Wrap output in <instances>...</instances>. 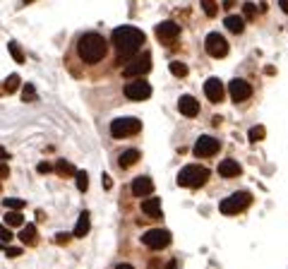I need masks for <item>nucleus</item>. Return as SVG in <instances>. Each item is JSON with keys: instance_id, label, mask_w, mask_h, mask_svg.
<instances>
[{"instance_id": "nucleus-1", "label": "nucleus", "mask_w": 288, "mask_h": 269, "mask_svg": "<svg viewBox=\"0 0 288 269\" xmlns=\"http://www.w3.org/2000/svg\"><path fill=\"white\" fill-rule=\"evenodd\" d=\"M113 46L120 58H132L144 46V31L137 27H118L113 29Z\"/></svg>"}, {"instance_id": "nucleus-2", "label": "nucleus", "mask_w": 288, "mask_h": 269, "mask_svg": "<svg viewBox=\"0 0 288 269\" xmlns=\"http://www.w3.org/2000/svg\"><path fill=\"white\" fill-rule=\"evenodd\" d=\"M106 39L96 31H89V34H82L80 43H77V53L84 62H99V60L106 56Z\"/></svg>"}, {"instance_id": "nucleus-3", "label": "nucleus", "mask_w": 288, "mask_h": 269, "mask_svg": "<svg viewBox=\"0 0 288 269\" xmlns=\"http://www.w3.org/2000/svg\"><path fill=\"white\" fill-rule=\"evenodd\" d=\"M206 178H209V171L204 166L190 164V166H185L178 173V185H183V187H200V185L206 183Z\"/></svg>"}, {"instance_id": "nucleus-4", "label": "nucleus", "mask_w": 288, "mask_h": 269, "mask_svg": "<svg viewBox=\"0 0 288 269\" xmlns=\"http://www.w3.org/2000/svg\"><path fill=\"white\" fill-rule=\"evenodd\" d=\"M250 205H252V195L250 192H233L230 197L221 200L219 211L226 214V216H233V214H240L243 209H247Z\"/></svg>"}, {"instance_id": "nucleus-5", "label": "nucleus", "mask_w": 288, "mask_h": 269, "mask_svg": "<svg viewBox=\"0 0 288 269\" xmlns=\"http://www.w3.org/2000/svg\"><path fill=\"white\" fill-rule=\"evenodd\" d=\"M142 130V123L137 118H115L111 123V135L115 140H123V137H132Z\"/></svg>"}, {"instance_id": "nucleus-6", "label": "nucleus", "mask_w": 288, "mask_h": 269, "mask_svg": "<svg viewBox=\"0 0 288 269\" xmlns=\"http://www.w3.org/2000/svg\"><path fill=\"white\" fill-rule=\"evenodd\" d=\"M151 70V56L149 53H140V56H132L130 62L123 67V77H142L144 72Z\"/></svg>"}, {"instance_id": "nucleus-7", "label": "nucleus", "mask_w": 288, "mask_h": 269, "mask_svg": "<svg viewBox=\"0 0 288 269\" xmlns=\"http://www.w3.org/2000/svg\"><path fill=\"white\" fill-rule=\"evenodd\" d=\"M204 48H206L209 56H214V58H224V56L228 53V41H226L221 34L211 31V34L206 36V41H204Z\"/></svg>"}, {"instance_id": "nucleus-8", "label": "nucleus", "mask_w": 288, "mask_h": 269, "mask_svg": "<svg viewBox=\"0 0 288 269\" xmlns=\"http://www.w3.org/2000/svg\"><path fill=\"white\" fill-rule=\"evenodd\" d=\"M142 243L146 248H151V250H159V248L171 243V233L166 228H151V231H146L142 236Z\"/></svg>"}, {"instance_id": "nucleus-9", "label": "nucleus", "mask_w": 288, "mask_h": 269, "mask_svg": "<svg viewBox=\"0 0 288 269\" xmlns=\"http://www.w3.org/2000/svg\"><path fill=\"white\" fill-rule=\"evenodd\" d=\"M219 140L216 137H209V135H202L200 140L195 142V147H192V151H195V156H200V159H206V156H214L216 151H219Z\"/></svg>"}, {"instance_id": "nucleus-10", "label": "nucleus", "mask_w": 288, "mask_h": 269, "mask_svg": "<svg viewBox=\"0 0 288 269\" xmlns=\"http://www.w3.org/2000/svg\"><path fill=\"white\" fill-rule=\"evenodd\" d=\"M125 96H127L130 101H144V99L151 96V87H149V82H144V80H135V82L125 84Z\"/></svg>"}, {"instance_id": "nucleus-11", "label": "nucleus", "mask_w": 288, "mask_h": 269, "mask_svg": "<svg viewBox=\"0 0 288 269\" xmlns=\"http://www.w3.org/2000/svg\"><path fill=\"white\" fill-rule=\"evenodd\" d=\"M228 91H230V99H233L235 103L247 101V99L252 96V87H250L245 80H233V82L228 84Z\"/></svg>"}, {"instance_id": "nucleus-12", "label": "nucleus", "mask_w": 288, "mask_h": 269, "mask_svg": "<svg viewBox=\"0 0 288 269\" xmlns=\"http://www.w3.org/2000/svg\"><path fill=\"white\" fill-rule=\"evenodd\" d=\"M204 94H206V99H209L211 103L224 101V84H221V80H219V77H209V80L204 82Z\"/></svg>"}, {"instance_id": "nucleus-13", "label": "nucleus", "mask_w": 288, "mask_h": 269, "mask_svg": "<svg viewBox=\"0 0 288 269\" xmlns=\"http://www.w3.org/2000/svg\"><path fill=\"white\" fill-rule=\"evenodd\" d=\"M156 36H159L161 43H173V41L180 36V27H178L175 22H161V24L156 27Z\"/></svg>"}, {"instance_id": "nucleus-14", "label": "nucleus", "mask_w": 288, "mask_h": 269, "mask_svg": "<svg viewBox=\"0 0 288 269\" xmlns=\"http://www.w3.org/2000/svg\"><path fill=\"white\" fill-rule=\"evenodd\" d=\"M178 108H180V113L183 116H187V118H195L197 113H200V103H197V99L195 96H180V101H178Z\"/></svg>"}, {"instance_id": "nucleus-15", "label": "nucleus", "mask_w": 288, "mask_h": 269, "mask_svg": "<svg viewBox=\"0 0 288 269\" xmlns=\"http://www.w3.org/2000/svg\"><path fill=\"white\" fill-rule=\"evenodd\" d=\"M151 192H154V183H151V178L140 176V178L132 180V195H137V197H149Z\"/></svg>"}, {"instance_id": "nucleus-16", "label": "nucleus", "mask_w": 288, "mask_h": 269, "mask_svg": "<svg viewBox=\"0 0 288 269\" xmlns=\"http://www.w3.org/2000/svg\"><path fill=\"white\" fill-rule=\"evenodd\" d=\"M142 211L149 219H159L161 216V200L159 197H146L142 202Z\"/></svg>"}, {"instance_id": "nucleus-17", "label": "nucleus", "mask_w": 288, "mask_h": 269, "mask_svg": "<svg viewBox=\"0 0 288 269\" xmlns=\"http://www.w3.org/2000/svg\"><path fill=\"white\" fill-rule=\"evenodd\" d=\"M219 173H221V178H235V176H240V164L233 159H224L219 164Z\"/></svg>"}, {"instance_id": "nucleus-18", "label": "nucleus", "mask_w": 288, "mask_h": 269, "mask_svg": "<svg viewBox=\"0 0 288 269\" xmlns=\"http://www.w3.org/2000/svg\"><path fill=\"white\" fill-rule=\"evenodd\" d=\"M89 226H91L89 211H82L80 219H77V224H75V236H77V238H84L86 233H89Z\"/></svg>"}, {"instance_id": "nucleus-19", "label": "nucleus", "mask_w": 288, "mask_h": 269, "mask_svg": "<svg viewBox=\"0 0 288 269\" xmlns=\"http://www.w3.org/2000/svg\"><path fill=\"white\" fill-rule=\"evenodd\" d=\"M140 156H142V154H140L137 149H127V151H123V154H120L118 164H120L123 168H130V166H135V164L140 161Z\"/></svg>"}, {"instance_id": "nucleus-20", "label": "nucleus", "mask_w": 288, "mask_h": 269, "mask_svg": "<svg viewBox=\"0 0 288 269\" xmlns=\"http://www.w3.org/2000/svg\"><path fill=\"white\" fill-rule=\"evenodd\" d=\"M224 24H226V29L233 31V34H240V31L245 29V20H243V17H238V15H228Z\"/></svg>"}, {"instance_id": "nucleus-21", "label": "nucleus", "mask_w": 288, "mask_h": 269, "mask_svg": "<svg viewBox=\"0 0 288 269\" xmlns=\"http://www.w3.org/2000/svg\"><path fill=\"white\" fill-rule=\"evenodd\" d=\"M5 226H10V228H17V226H24V216L20 214V211H7L5 214Z\"/></svg>"}, {"instance_id": "nucleus-22", "label": "nucleus", "mask_w": 288, "mask_h": 269, "mask_svg": "<svg viewBox=\"0 0 288 269\" xmlns=\"http://www.w3.org/2000/svg\"><path fill=\"white\" fill-rule=\"evenodd\" d=\"M56 171L60 173V176H75L77 171H75V166L70 164V161H65V159H60L56 164Z\"/></svg>"}, {"instance_id": "nucleus-23", "label": "nucleus", "mask_w": 288, "mask_h": 269, "mask_svg": "<svg viewBox=\"0 0 288 269\" xmlns=\"http://www.w3.org/2000/svg\"><path fill=\"white\" fill-rule=\"evenodd\" d=\"M7 51H10V56L15 58V62H24V51L20 48L17 41H10V43H7Z\"/></svg>"}, {"instance_id": "nucleus-24", "label": "nucleus", "mask_w": 288, "mask_h": 269, "mask_svg": "<svg viewBox=\"0 0 288 269\" xmlns=\"http://www.w3.org/2000/svg\"><path fill=\"white\" fill-rule=\"evenodd\" d=\"M200 2H202V10L206 12V17H216V12H219L216 0H200Z\"/></svg>"}, {"instance_id": "nucleus-25", "label": "nucleus", "mask_w": 288, "mask_h": 269, "mask_svg": "<svg viewBox=\"0 0 288 269\" xmlns=\"http://www.w3.org/2000/svg\"><path fill=\"white\" fill-rule=\"evenodd\" d=\"M20 238L24 240V243H34V240H36V226H34V224L24 226V228H22V233H20Z\"/></svg>"}, {"instance_id": "nucleus-26", "label": "nucleus", "mask_w": 288, "mask_h": 269, "mask_svg": "<svg viewBox=\"0 0 288 269\" xmlns=\"http://www.w3.org/2000/svg\"><path fill=\"white\" fill-rule=\"evenodd\" d=\"M168 67H171V72L175 75V77H185V75H187V65L180 62V60H173Z\"/></svg>"}, {"instance_id": "nucleus-27", "label": "nucleus", "mask_w": 288, "mask_h": 269, "mask_svg": "<svg viewBox=\"0 0 288 269\" xmlns=\"http://www.w3.org/2000/svg\"><path fill=\"white\" fill-rule=\"evenodd\" d=\"M2 205H5V207H7V209H24V205H27V202H24V200H17V197H5V200H2Z\"/></svg>"}, {"instance_id": "nucleus-28", "label": "nucleus", "mask_w": 288, "mask_h": 269, "mask_svg": "<svg viewBox=\"0 0 288 269\" xmlns=\"http://www.w3.org/2000/svg\"><path fill=\"white\" fill-rule=\"evenodd\" d=\"M2 87H5V91H10V94H12V91H17V89H20V75H10V77L5 80V84H2Z\"/></svg>"}, {"instance_id": "nucleus-29", "label": "nucleus", "mask_w": 288, "mask_h": 269, "mask_svg": "<svg viewBox=\"0 0 288 269\" xmlns=\"http://www.w3.org/2000/svg\"><path fill=\"white\" fill-rule=\"evenodd\" d=\"M264 135H267V130L262 127V125H255L250 132H247V137H250V142H259V140H264Z\"/></svg>"}, {"instance_id": "nucleus-30", "label": "nucleus", "mask_w": 288, "mask_h": 269, "mask_svg": "<svg viewBox=\"0 0 288 269\" xmlns=\"http://www.w3.org/2000/svg\"><path fill=\"white\" fill-rule=\"evenodd\" d=\"M75 178H77V187H80L82 192H86V187H89V176H86V171H77Z\"/></svg>"}, {"instance_id": "nucleus-31", "label": "nucleus", "mask_w": 288, "mask_h": 269, "mask_svg": "<svg viewBox=\"0 0 288 269\" xmlns=\"http://www.w3.org/2000/svg\"><path fill=\"white\" fill-rule=\"evenodd\" d=\"M22 99H24V101H36V89H34V84H24V87H22Z\"/></svg>"}, {"instance_id": "nucleus-32", "label": "nucleus", "mask_w": 288, "mask_h": 269, "mask_svg": "<svg viewBox=\"0 0 288 269\" xmlns=\"http://www.w3.org/2000/svg\"><path fill=\"white\" fill-rule=\"evenodd\" d=\"M243 12H245V17H247V20H252V17L257 15V7H255L252 2H245V5H243Z\"/></svg>"}, {"instance_id": "nucleus-33", "label": "nucleus", "mask_w": 288, "mask_h": 269, "mask_svg": "<svg viewBox=\"0 0 288 269\" xmlns=\"http://www.w3.org/2000/svg\"><path fill=\"white\" fill-rule=\"evenodd\" d=\"M0 240H12V231L5 224H0Z\"/></svg>"}, {"instance_id": "nucleus-34", "label": "nucleus", "mask_w": 288, "mask_h": 269, "mask_svg": "<svg viewBox=\"0 0 288 269\" xmlns=\"http://www.w3.org/2000/svg\"><path fill=\"white\" fill-rule=\"evenodd\" d=\"M36 171H39V173H51V171H53V166H51L48 161H41V164L36 166Z\"/></svg>"}, {"instance_id": "nucleus-35", "label": "nucleus", "mask_w": 288, "mask_h": 269, "mask_svg": "<svg viewBox=\"0 0 288 269\" xmlns=\"http://www.w3.org/2000/svg\"><path fill=\"white\" fill-rule=\"evenodd\" d=\"M5 255H7V257H20V255H22V248H7Z\"/></svg>"}, {"instance_id": "nucleus-36", "label": "nucleus", "mask_w": 288, "mask_h": 269, "mask_svg": "<svg viewBox=\"0 0 288 269\" xmlns=\"http://www.w3.org/2000/svg\"><path fill=\"white\" fill-rule=\"evenodd\" d=\"M101 185H103V187L108 190V187L113 185V180H111V176H106V173H103V178H101Z\"/></svg>"}, {"instance_id": "nucleus-37", "label": "nucleus", "mask_w": 288, "mask_h": 269, "mask_svg": "<svg viewBox=\"0 0 288 269\" xmlns=\"http://www.w3.org/2000/svg\"><path fill=\"white\" fill-rule=\"evenodd\" d=\"M7 176H10V168H7V166L0 161V178H7Z\"/></svg>"}, {"instance_id": "nucleus-38", "label": "nucleus", "mask_w": 288, "mask_h": 269, "mask_svg": "<svg viewBox=\"0 0 288 269\" xmlns=\"http://www.w3.org/2000/svg\"><path fill=\"white\" fill-rule=\"evenodd\" d=\"M67 240H70V236H67V233H58V236H56V243H60V245H62V243H67Z\"/></svg>"}, {"instance_id": "nucleus-39", "label": "nucleus", "mask_w": 288, "mask_h": 269, "mask_svg": "<svg viewBox=\"0 0 288 269\" xmlns=\"http://www.w3.org/2000/svg\"><path fill=\"white\" fill-rule=\"evenodd\" d=\"M279 5H281V10L288 15V0H279Z\"/></svg>"}, {"instance_id": "nucleus-40", "label": "nucleus", "mask_w": 288, "mask_h": 269, "mask_svg": "<svg viewBox=\"0 0 288 269\" xmlns=\"http://www.w3.org/2000/svg\"><path fill=\"white\" fill-rule=\"evenodd\" d=\"M7 156H10V154H7V151H5V149H2V147H0V161H5Z\"/></svg>"}, {"instance_id": "nucleus-41", "label": "nucleus", "mask_w": 288, "mask_h": 269, "mask_svg": "<svg viewBox=\"0 0 288 269\" xmlns=\"http://www.w3.org/2000/svg\"><path fill=\"white\" fill-rule=\"evenodd\" d=\"M115 269H135V267H132V265H125V262H120V265H118Z\"/></svg>"}, {"instance_id": "nucleus-42", "label": "nucleus", "mask_w": 288, "mask_h": 269, "mask_svg": "<svg viewBox=\"0 0 288 269\" xmlns=\"http://www.w3.org/2000/svg\"><path fill=\"white\" fill-rule=\"evenodd\" d=\"M175 267H178V265H175V260H171V262H168V267H166V269H175Z\"/></svg>"}, {"instance_id": "nucleus-43", "label": "nucleus", "mask_w": 288, "mask_h": 269, "mask_svg": "<svg viewBox=\"0 0 288 269\" xmlns=\"http://www.w3.org/2000/svg\"><path fill=\"white\" fill-rule=\"evenodd\" d=\"M24 2H31V0H24Z\"/></svg>"}]
</instances>
